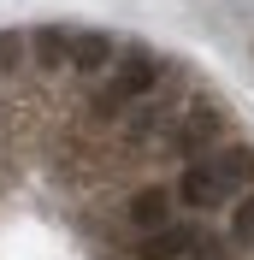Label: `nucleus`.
<instances>
[{
    "mask_svg": "<svg viewBox=\"0 0 254 260\" xmlns=\"http://www.w3.org/2000/svg\"><path fill=\"white\" fill-rule=\"evenodd\" d=\"M24 59H30L24 53V30H0V77H12Z\"/></svg>",
    "mask_w": 254,
    "mask_h": 260,
    "instance_id": "nucleus-11",
    "label": "nucleus"
},
{
    "mask_svg": "<svg viewBox=\"0 0 254 260\" xmlns=\"http://www.w3.org/2000/svg\"><path fill=\"white\" fill-rule=\"evenodd\" d=\"M160 83H166V59L154 48H130L101 71V83L89 89V107L83 113H89V124H118L142 95H154Z\"/></svg>",
    "mask_w": 254,
    "mask_h": 260,
    "instance_id": "nucleus-1",
    "label": "nucleus"
},
{
    "mask_svg": "<svg viewBox=\"0 0 254 260\" xmlns=\"http://www.w3.org/2000/svg\"><path fill=\"white\" fill-rule=\"evenodd\" d=\"M231 207V248H254V183L248 189H237V201H225Z\"/></svg>",
    "mask_w": 254,
    "mask_h": 260,
    "instance_id": "nucleus-10",
    "label": "nucleus"
},
{
    "mask_svg": "<svg viewBox=\"0 0 254 260\" xmlns=\"http://www.w3.org/2000/svg\"><path fill=\"white\" fill-rule=\"evenodd\" d=\"M0 83H6V77H0Z\"/></svg>",
    "mask_w": 254,
    "mask_h": 260,
    "instance_id": "nucleus-13",
    "label": "nucleus"
},
{
    "mask_svg": "<svg viewBox=\"0 0 254 260\" xmlns=\"http://www.w3.org/2000/svg\"><path fill=\"white\" fill-rule=\"evenodd\" d=\"M195 237H201V225H183V219H166V225L142 231V243H136V260H183Z\"/></svg>",
    "mask_w": 254,
    "mask_h": 260,
    "instance_id": "nucleus-7",
    "label": "nucleus"
},
{
    "mask_svg": "<svg viewBox=\"0 0 254 260\" xmlns=\"http://www.w3.org/2000/svg\"><path fill=\"white\" fill-rule=\"evenodd\" d=\"M225 130H231V118H225L219 101H189V107H177V118L166 124V154L172 160H195V154H213V142H219Z\"/></svg>",
    "mask_w": 254,
    "mask_h": 260,
    "instance_id": "nucleus-2",
    "label": "nucleus"
},
{
    "mask_svg": "<svg viewBox=\"0 0 254 260\" xmlns=\"http://www.w3.org/2000/svg\"><path fill=\"white\" fill-rule=\"evenodd\" d=\"M183 260H231V243H219V237H207V231H201V237L189 243V254H183Z\"/></svg>",
    "mask_w": 254,
    "mask_h": 260,
    "instance_id": "nucleus-12",
    "label": "nucleus"
},
{
    "mask_svg": "<svg viewBox=\"0 0 254 260\" xmlns=\"http://www.w3.org/2000/svg\"><path fill=\"white\" fill-rule=\"evenodd\" d=\"M177 107H183V101H177L172 89H154V95H142L124 118H118V142H124V154H142L148 142H160V136H166V124L177 118Z\"/></svg>",
    "mask_w": 254,
    "mask_h": 260,
    "instance_id": "nucleus-3",
    "label": "nucleus"
},
{
    "mask_svg": "<svg viewBox=\"0 0 254 260\" xmlns=\"http://www.w3.org/2000/svg\"><path fill=\"white\" fill-rule=\"evenodd\" d=\"M213 166H219V178H225L231 195L248 189L254 183V142L248 136H219V142H213Z\"/></svg>",
    "mask_w": 254,
    "mask_h": 260,
    "instance_id": "nucleus-9",
    "label": "nucleus"
},
{
    "mask_svg": "<svg viewBox=\"0 0 254 260\" xmlns=\"http://www.w3.org/2000/svg\"><path fill=\"white\" fill-rule=\"evenodd\" d=\"M177 213V201H172V183H136V189L124 195V225L142 237V231H154V225H166Z\"/></svg>",
    "mask_w": 254,
    "mask_h": 260,
    "instance_id": "nucleus-5",
    "label": "nucleus"
},
{
    "mask_svg": "<svg viewBox=\"0 0 254 260\" xmlns=\"http://www.w3.org/2000/svg\"><path fill=\"white\" fill-rule=\"evenodd\" d=\"M112 59H118V42H112L107 30H83V36H71V59H65V71H71V77H101Z\"/></svg>",
    "mask_w": 254,
    "mask_h": 260,
    "instance_id": "nucleus-8",
    "label": "nucleus"
},
{
    "mask_svg": "<svg viewBox=\"0 0 254 260\" xmlns=\"http://www.w3.org/2000/svg\"><path fill=\"white\" fill-rule=\"evenodd\" d=\"M172 201H183L189 213H219L231 201L213 154H195V160H177V183H172Z\"/></svg>",
    "mask_w": 254,
    "mask_h": 260,
    "instance_id": "nucleus-4",
    "label": "nucleus"
},
{
    "mask_svg": "<svg viewBox=\"0 0 254 260\" xmlns=\"http://www.w3.org/2000/svg\"><path fill=\"white\" fill-rule=\"evenodd\" d=\"M71 36H77V30H65V24H36V30H24V53H30V65L48 71V77H59L65 59H71Z\"/></svg>",
    "mask_w": 254,
    "mask_h": 260,
    "instance_id": "nucleus-6",
    "label": "nucleus"
}]
</instances>
